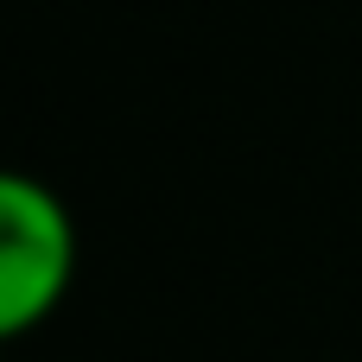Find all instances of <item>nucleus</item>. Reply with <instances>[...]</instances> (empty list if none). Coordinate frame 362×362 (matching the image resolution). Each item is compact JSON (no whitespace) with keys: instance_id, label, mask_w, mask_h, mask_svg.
Listing matches in <instances>:
<instances>
[{"instance_id":"f257e3e1","label":"nucleus","mask_w":362,"mask_h":362,"mask_svg":"<svg viewBox=\"0 0 362 362\" xmlns=\"http://www.w3.org/2000/svg\"><path fill=\"white\" fill-rule=\"evenodd\" d=\"M76 274V223L45 178L0 165V344L38 331Z\"/></svg>"},{"instance_id":"f03ea898","label":"nucleus","mask_w":362,"mask_h":362,"mask_svg":"<svg viewBox=\"0 0 362 362\" xmlns=\"http://www.w3.org/2000/svg\"><path fill=\"white\" fill-rule=\"evenodd\" d=\"M0 350H6V344H0Z\"/></svg>"}]
</instances>
